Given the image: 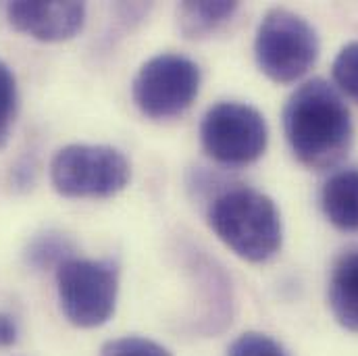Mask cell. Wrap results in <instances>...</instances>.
<instances>
[{"label":"cell","mask_w":358,"mask_h":356,"mask_svg":"<svg viewBox=\"0 0 358 356\" xmlns=\"http://www.w3.org/2000/svg\"><path fill=\"white\" fill-rule=\"evenodd\" d=\"M73 259V244L61 232H42L34 236L25 248V261L34 269H59Z\"/></svg>","instance_id":"12"},{"label":"cell","mask_w":358,"mask_h":356,"mask_svg":"<svg viewBox=\"0 0 358 356\" xmlns=\"http://www.w3.org/2000/svg\"><path fill=\"white\" fill-rule=\"evenodd\" d=\"M208 225L248 263H265L281 248V215L267 194L255 187L240 185L219 194L208 206Z\"/></svg>","instance_id":"2"},{"label":"cell","mask_w":358,"mask_h":356,"mask_svg":"<svg viewBox=\"0 0 358 356\" xmlns=\"http://www.w3.org/2000/svg\"><path fill=\"white\" fill-rule=\"evenodd\" d=\"M227 356H287V353L265 334L246 332L231 342Z\"/></svg>","instance_id":"16"},{"label":"cell","mask_w":358,"mask_h":356,"mask_svg":"<svg viewBox=\"0 0 358 356\" xmlns=\"http://www.w3.org/2000/svg\"><path fill=\"white\" fill-rule=\"evenodd\" d=\"M283 129L294 157L315 171L340 165L355 140L352 117L342 94L323 78L308 80L287 98Z\"/></svg>","instance_id":"1"},{"label":"cell","mask_w":358,"mask_h":356,"mask_svg":"<svg viewBox=\"0 0 358 356\" xmlns=\"http://www.w3.org/2000/svg\"><path fill=\"white\" fill-rule=\"evenodd\" d=\"M238 10V2H181L178 8L179 29L185 38H204L227 23Z\"/></svg>","instance_id":"11"},{"label":"cell","mask_w":358,"mask_h":356,"mask_svg":"<svg viewBox=\"0 0 358 356\" xmlns=\"http://www.w3.org/2000/svg\"><path fill=\"white\" fill-rule=\"evenodd\" d=\"M19 329L8 313H0V348H10L17 342Z\"/></svg>","instance_id":"17"},{"label":"cell","mask_w":358,"mask_h":356,"mask_svg":"<svg viewBox=\"0 0 358 356\" xmlns=\"http://www.w3.org/2000/svg\"><path fill=\"white\" fill-rule=\"evenodd\" d=\"M129 178L125 155L104 144H69L50 161V181L65 198H108L125 190Z\"/></svg>","instance_id":"4"},{"label":"cell","mask_w":358,"mask_h":356,"mask_svg":"<svg viewBox=\"0 0 358 356\" xmlns=\"http://www.w3.org/2000/svg\"><path fill=\"white\" fill-rule=\"evenodd\" d=\"M100 356H173L169 353V348H165L163 344L148 340V338H140V336H125V338H117L110 340L102 346Z\"/></svg>","instance_id":"15"},{"label":"cell","mask_w":358,"mask_h":356,"mask_svg":"<svg viewBox=\"0 0 358 356\" xmlns=\"http://www.w3.org/2000/svg\"><path fill=\"white\" fill-rule=\"evenodd\" d=\"M200 67L176 52L148 59L134 78V102L150 119H171L185 113L200 92Z\"/></svg>","instance_id":"7"},{"label":"cell","mask_w":358,"mask_h":356,"mask_svg":"<svg viewBox=\"0 0 358 356\" xmlns=\"http://www.w3.org/2000/svg\"><path fill=\"white\" fill-rule=\"evenodd\" d=\"M319 57L315 27L294 10L271 8L255 38L259 69L275 84H294L304 78Z\"/></svg>","instance_id":"3"},{"label":"cell","mask_w":358,"mask_h":356,"mask_svg":"<svg viewBox=\"0 0 358 356\" xmlns=\"http://www.w3.org/2000/svg\"><path fill=\"white\" fill-rule=\"evenodd\" d=\"M19 106V92H17V80L10 67L0 59V148L6 146L10 127L15 123Z\"/></svg>","instance_id":"13"},{"label":"cell","mask_w":358,"mask_h":356,"mask_svg":"<svg viewBox=\"0 0 358 356\" xmlns=\"http://www.w3.org/2000/svg\"><path fill=\"white\" fill-rule=\"evenodd\" d=\"M327 300L338 323L358 334V250H350L336 261Z\"/></svg>","instance_id":"9"},{"label":"cell","mask_w":358,"mask_h":356,"mask_svg":"<svg viewBox=\"0 0 358 356\" xmlns=\"http://www.w3.org/2000/svg\"><path fill=\"white\" fill-rule=\"evenodd\" d=\"M321 208L338 229L358 232V169H342L325 181Z\"/></svg>","instance_id":"10"},{"label":"cell","mask_w":358,"mask_h":356,"mask_svg":"<svg viewBox=\"0 0 358 356\" xmlns=\"http://www.w3.org/2000/svg\"><path fill=\"white\" fill-rule=\"evenodd\" d=\"M331 76L340 92L358 102V42L346 44L338 52L331 67Z\"/></svg>","instance_id":"14"},{"label":"cell","mask_w":358,"mask_h":356,"mask_svg":"<svg viewBox=\"0 0 358 356\" xmlns=\"http://www.w3.org/2000/svg\"><path fill=\"white\" fill-rule=\"evenodd\" d=\"M57 292L69 323L84 329L100 327L117 306L119 269L110 261L73 257L57 269Z\"/></svg>","instance_id":"5"},{"label":"cell","mask_w":358,"mask_h":356,"mask_svg":"<svg viewBox=\"0 0 358 356\" xmlns=\"http://www.w3.org/2000/svg\"><path fill=\"white\" fill-rule=\"evenodd\" d=\"M200 140L206 155L217 163L244 167L265 155L267 121L259 108L246 102H219L202 117Z\"/></svg>","instance_id":"6"},{"label":"cell","mask_w":358,"mask_h":356,"mask_svg":"<svg viewBox=\"0 0 358 356\" xmlns=\"http://www.w3.org/2000/svg\"><path fill=\"white\" fill-rule=\"evenodd\" d=\"M6 17L21 34H27L40 42H63L84 29L86 4L76 0H17L6 4Z\"/></svg>","instance_id":"8"}]
</instances>
